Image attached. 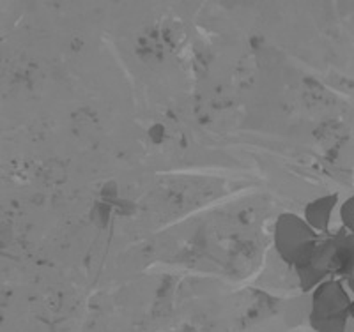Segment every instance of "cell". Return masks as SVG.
Segmentation results:
<instances>
[{
  "label": "cell",
  "mask_w": 354,
  "mask_h": 332,
  "mask_svg": "<svg viewBox=\"0 0 354 332\" xmlns=\"http://www.w3.org/2000/svg\"><path fill=\"white\" fill-rule=\"evenodd\" d=\"M273 242L278 256L287 265H296L319 242L317 232L312 230L305 217L294 213H283L277 217Z\"/></svg>",
  "instance_id": "2"
},
{
  "label": "cell",
  "mask_w": 354,
  "mask_h": 332,
  "mask_svg": "<svg viewBox=\"0 0 354 332\" xmlns=\"http://www.w3.org/2000/svg\"><path fill=\"white\" fill-rule=\"evenodd\" d=\"M298 274L299 286L305 292H314L324 283L331 273H335V246L333 239L317 242L298 264L294 265Z\"/></svg>",
  "instance_id": "3"
},
{
  "label": "cell",
  "mask_w": 354,
  "mask_h": 332,
  "mask_svg": "<svg viewBox=\"0 0 354 332\" xmlns=\"http://www.w3.org/2000/svg\"><path fill=\"white\" fill-rule=\"evenodd\" d=\"M335 246V273L344 276L354 274V233L347 230L338 232L333 237Z\"/></svg>",
  "instance_id": "5"
},
{
  "label": "cell",
  "mask_w": 354,
  "mask_h": 332,
  "mask_svg": "<svg viewBox=\"0 0 354 332\" xmlns=\"http://www.w3.org/2000/svg\"><path fill=\"white\" fill-rule=\"evenodd\" d=\"M349 316H351V320L354 322V300L351 302V306H349Z\"/></svg>",
  "instance_id": "8"
},
{
  "label": "cell",
  "mask_w": 354,
  "mask_h": 332,
  "mask_svg": "<svg viewBox=\"0 0 354 332\" xmlns=\"http://www.w3.org/2000/svg\"><path fill=\"white\" fill-rule=\"evenodd\" d=\"M338 205V193H330V195H322L305 207L306 223L312 226V230L317 233H326L330 230L331 216H333L335 208Z\"/></svg>",
  "instance_id": "4"
},
{
  "label": "cell",
  "mask_w": 354,
  "mask_h": 332,
  "mask_svg": "<svg viewBox=\"0 0 354 332\" xmlns=\"http://www.w3.org/2000/svg\"><path fill=\"white\" fill-rule=\"evenodd\" d=\"M347 286L354 292V276H347Z\"/></svg>",
  "instance_id": "7"
},
{
  "label": "cell",
  "mask_w": 354,
  "mask_h": 332,
  "mask_svg": "<svg viewBox=\"0 0 354 332\" xmlns=\"http://www.w3.org/2000/svg\"><path fill=\"white\" fill-rule=\"evenodd\" d=\"M338 213H340V221H342L344 230L354 233V195H351L347 200L342 202Z\"/></svg>",
  "instance_id": "6"
},
{
  "label": "cell",
  "mask_w": 354,
  "mask_h": 332,
  "mask_svg": "<svg viewBox=\"0 0 354 332\" xmlns=\"http://www.w3.org/2000/svg\"><path fill=\"white\" fill-rule=\"evenodd\" d=\"M353 299L342 281L326 280L312 292L308 324L314 332H346Z\"/></svg>",
  "instance_id": "1"
}]
</instances>
